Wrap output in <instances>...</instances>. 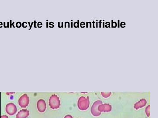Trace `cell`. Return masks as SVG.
I'll return each mask as SVG.
<instances>
[{"instance_id": "12", "label": "cell", "mask_w": 158, "mask_h": 118, "mask_svg": "<svg viewBox=\"0 0 158 118\" xmlns=\"http://www.w3.org/2000/svg\"><path fill=\"white\" fill-rule=\"evenodd\" d=\"M64 118H73V117L70 115H68L65 116Z\"/></svg>"}, {"instance_id": "9", "label": "cell", "mask_w": 158, "mask_h": 118, "mask_svg": "<svg viewBox=\"0 0 158 118\" xmlns=\"http://www.w3.org/2000/svg\"><path fill=\"white\" fill-rule=\"evenodd\" d=\"M146 103V100L145 99H141L138 102L134 104V108L136 110L139 109V108H142L143 107L145 106Z\"/></svg>"}, {"instance_id": "5", "label": "cell", "mask_w": 158, "mask_h": 118, "mask_svg": "<svg viewBox=\"0 0 158 118\" xmlns=\"http://www.w3.org/2000/svg\"><path fill=\"white\" fill-rule=\"evenodd\" d=\"M29 102V97L26 94H24L20 97L18 101L19 105L22 108H26L28 106Z\"/></svg>"}, {"instance_id": "11", "label": "cell", "mask_w": 158, "mask_h": 118, "mask_svg": "<svg viewBox=\"0 0 158 118\" xmlns=\"http://www.w3.org/2000/svg\"><path fill=\"white\" fill-rule=\"evenodd\" d=\"M101 94L103 95V96L104 97H107L110 95L111 93H104V92H102L101 93Z\"/></svg>"}, {"instance_id": "8", "label": "cell", "mask_w": 158, "mask_h": 118, "mask_svg": "<svg viewBox=\"0 0 158 118\" xmlns=\"http://www.w3.org/2000/svg\"><path fill=\"white\" fill-rule=\"evenodd\" d=\"M29 115V112L27 109L19 111L16 115V118H27Z\"/></svg>"}, {"instance_id": "10", "label": "cell", "mask_w": 158, "mask_h": 118, "mask_svg": "<svg viewBox=\"0 0 158 118\" xmlns=\"http://www.w3.org/2000/svg\"><path fill=\"white\" fill-rule=\"evenodd\" d=\"M145 113L148 117L150 116V105H148L145 108Z\"/></svg>"}, {"instance_id": "2", "label": "cell", "mask_w": 158, "mask_h": 118, "mask_svg": "<svg viewBox=\"0 0 158 118\" xmlns=\"http://www.w3.org/2000/svg\"><path fill=\"white\" fill-rule=\"evenodd\" d=\"M49 102L52 109H58L60 106V101L59 97L56 95H53L51 96L49 99Z\"/></svg>"}, {"instance_id": "1", "label": "cell", "mask_w": 158, "mask_h": 118, "mask_svg": "<svg viewBox=\"0 0 158 118\" xmlns=\"http://www.w3.org/2000/svg\"><path fill=\"white\" fill-rule=\"evenodd\" d=\"M90 105V101L88 97L87 98L84 97H81L79 98L78 102V107L79 109L82 111L86 110L88 109Z\"/></svg>"}, {"instance_id": "4", "label": "cell", "mask_w": 158, "mask_h": 118, "mask_svg": "<svg viewBox=\"0 0 158 118\" xmlns=\"http://www.w3.org/2000/svg\"><path fill=\"white\" fill-rule=\"evenodd\" d=\"M6 112L10 116L15 114L17 112V108L15 104L12 103L8 104L6 108Z\"/></svg>"}, {"instance_id": "13", "label": "cell", "mask_w": 158, "mask_h": 118, "mask_svg": "<svg viewBox=\"0 0 158 118\" xmlns=\"http://www.w3.org/2000/svg\"><path fill=\"white\" fill-rule=\"evenodd\" d=\"M1 118H9V117H8V116H7L4 115L2 116H1Z\"/></svg>"}, {"instance_id": "6", "label": "cell", "mask_w": 158, "mask_h": 118, "mask_svg": "<svg viewBox=\"0 0 158 118\" xmlns=\"http://www.w3.org/2000/svg\"><path fill=\"white\" fill-rule=\"evenodd\" d=\"M111 105L109 104H104L99 105L98 110L100 112H110L112 110Z\"/></svg>"}, {"instance_id": "3", "label": "cell", "mask_w": 158, "mask_h": 118, "mask_svg": "<svg viewBox=\"0 0 158 118\" xmlns=\"http://www.w3.org/2000/svg\"><path fill=\"white\" fill-rule=\"evenodd\" d=\"M102 104V101H97L94 102L91 108V113L92 115L95 117H97L101 114V112L98 110V107L99 105Z\"/></svg>"}, {"instance_id": "7", "label": "cell", "mask_w": 158, "mask_h": 118, "mask_svg": "<svg viewBox=\"0 0 158 118\" xmlns=\"http://www.w3.org/2000/svg\"><path fill=\"white\" fill-rule=\"evenodd\" d=\"M37 108L39 111L41 112H44L46 109V104L45 101L41 99L38 101L37 103Z\"/></svg>"}]
</instances>
